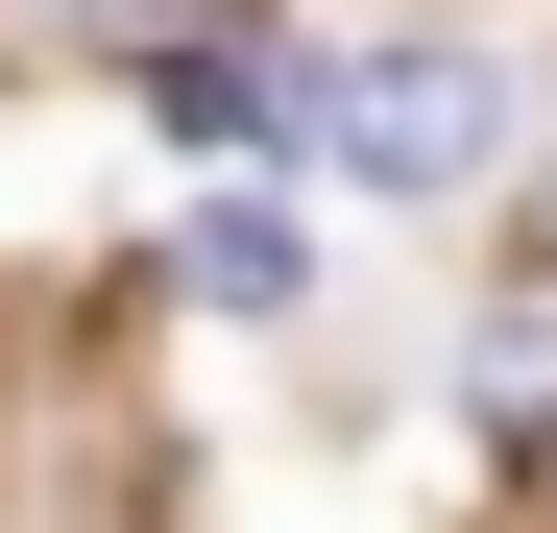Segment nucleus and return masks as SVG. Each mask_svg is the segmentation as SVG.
<instances>
[{
  "label": "nucleus",
  "instance_id": "obj_1",
  "mask_svg": "<svg viewBox=\"0 0 557 533\" xmlns=\"http://www.w3.org/2000/svg\"><path fill=\"white\" fill-rule=\"evenodd\" d=\"M485 146H509V73L485 49H363L339 73V170H388V195H460Z\"/></svg>",
  "mask_w": 557,
  "mask_h": 533
},
{
  "label": "nucleus",
  "instance_id": "obj_2",
  "mask_svg": "<svg viewBox=\"0 0 557 533\" xmlns=\"http://www.w3.org/2000/svg\"><path fill=\"white\" fill-rule=\"evenodd\" d=\"M73 25H219V0H73Z\"/></svg>",
  "mask_w": 557,
  "mask_h": 533
},
{
  "label": "nucleus",
  "instance_id": "obj_3",
  "mask_svg": "<svg viewBox=\"0 0 557 533\" xmlns=\"http://www.w3.org/2000/svg\"><path fill=\"white\" fill-rule=\"evenodd\" d=\"M533 243H557V219H533Z\"/></svg>",
  "mask_w": 557,
  "mask_h": 533
}]
</instances>
